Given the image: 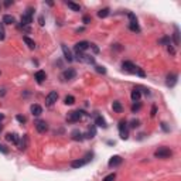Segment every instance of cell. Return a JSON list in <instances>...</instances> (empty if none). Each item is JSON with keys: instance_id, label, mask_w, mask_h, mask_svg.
<instances>
[{"instance_id": "6da1fadb", "label": "cell", "mask_w": 181, "mask_h": 181, "mask_svg": "<svg viewBox=\"0 0 181 181\" xmlns=\"http://www.w3.org/2000/svg\"><path fill=\"white\" fill-rule=\"evenodd\" d=\"M122 68L126 72H130V74H137V75H140V77H144V75H146L142 68H139V67L133 65L130 61H125V62L122 64Z\"/></svg>"}, {"instance_id": "7a4b0ae2", "label": "cell", "mask_w": 181, "mask_h": 181, "mask_svg": "<svg viewBox=\"0 0 181 181\" xmlns=\"http://www.w3.org/2000/svg\"><path fill=\"white\" fill-rule=\"evenodd\" d=\"M84 115H85L84 110H72V112H68V115H67V122H70V123L79 122V120L84 117Z\"/></svg>"}, {"instance_id": "3957f363", "label": "cell", "mask_w": 181, "mask_h": 181, "mask_svg": "<svg viewBox=\"0 0 181 181\" xmlns=\"http://www.w3.org/2000/svg\"><path fill=\"white\" fill-rule=\"evenodd\" d=\"M171 156H173V151L168 147H160L159 150L154 151V157H157V159H168Z\"/></svg>"}, {"instance_id": "277c9868", "label": "cell", "mask_w": 181, "mask_h": 181, "mask_svg": "<svg viewBox=\"0 0 181 181\" xmlns=\"http://www.w3.org/2000/svg\"><path fill=\"white\" fill-rule=\"evenodd\" d=\"M77 59L81 62H85V64H93L95 62V58L92 55H88L84 52H77Z\"/></svg>"}, {"instance_id": "5b68a950", "label": "cell", "mask_w": 181, "mask_h": 181, "mask_svg": "<svg viewBox=\"0 0 181 181\" xmlns=\"http://www.w3.org/2000/svg\"><path fill=\"white\" fill-rule=\"evenodd\" d=\"M57 99H58V93H57L55 90H51V92L45 96V106H52V105L57 102Z\"/></svg>"}, {"instance_id": "8992f818", "label": "cell", "mask_w": 181, "mask_h": 181, "mask_svg": "<svg viewBox=\"0 0 181 181\" xmlns=\"http://www.w3.org/2000/svg\"><path fill=\"white\" fill-rule=\"evenodd\" d=\"M90 159H92V154H86V156L84 157V160H75V161H72V163H71V167H74V168L82 167V166H85L86 163L89 161Z\"/></svg>"}, {"instance_id": "52a82bcc", "label": "cell", "mask_w": 181, "mask_h": 181, "mask_svg": "<svg viewBox=\"0 0 181 181\" xmlns=\"http://www.w3.org/2000/svg\"><path fill=\"white\" fill-rule=\"evenodd\" d=\"M119 133H120V137L123 140H126L129 137V130H127V126H126V122H120L119 123Z\"/></svg>"}, {"instance_id": "ba28073f", "label": "cell", "mask_w": 181, "mask_h": 181, "mask_svg": "<svg viewBox=\"0 0 181 181\" xmlns=\"http://www.w3.org/2000/svg\"><path fill=\"white\" fill-rule=\"evenodd\" d=\"M77 77V71L75 70H72V68H68V70H65L62 72V79L64 81H71L74 78Z\"/></svg>"}, {"instance_id": "9c48e42d", "label": "cell", "mask_w": 181, "mask_h": 181, "mask_svg": "<svg viewBox=\"0 0 181 181\" xmlns=\"http://www.w3.org/2000/svg\"><path fill=\"white\" fill-rule=\"evenodd\" d=\"M88 48H89V43H88V41H79V43H77L75 47H74L75 52H84V51H86Z\"/></svg>"}, {"instance_id": "30bf717a", "label": "cell", "mask_w": 181, "mask_h": 181, "mask_svg": "<svg viewBox=\"0 0 181 181\" xmlns=\"http://www.w3.org/2000/svg\"><path fill=\"white\" fill-rule=\"evenodd\" d=\"M177 79H178V75L174 74V72H171V74H168L167 75V81H166V84H167V86L173 88V86L177 84Z\"/></svg>"}, {"instance_id": "8fae6325", "label": "cell", "mask_w": 181, "mask_h": 181, "mask_svg": "<svg viewBox=\"0 0 181 181\" xmlns=\"http://www.w3.org/2000/svg\"><path fill=\"white\" fill-rule=\"evenodd\" d=\"M35 129L38 130L40 133H45L48 130V125H47L45 120H37L35 122Z\"/></svg>"}, {"instance_id": "7c38bea8", "label": "cell", "mask_w": 181, "mask_h": 181, "mask_svg": "<svg viewBox=\"0 0 181 181\" xmlns=\"http://www.w3.org/2000/svg\"><path fill=\"white\" fill-rule=\"evenodd\" d=\"M108 164H109V167H117V166L122 164V157H120V156H113L109 160Z\"/></svg>"}, {"instance_id": "4fadbf2b", "label": "cell", "mask_w": 181, "mask_h": 181, "mask_svg": "<svg viewBox=\"0 0 181 181\" xmlns=\"http://www.w3.org/2000/svg\"><path fill=\"white\" fill-rule=\"evenodd\" d=\"M34 78H35V81H37L38 84H43L44 79H47V74H45L44 71H37L35 75H34Z\"/></svg>"}, {"instance_id": "5bb4252c", "label": "cell", "mask_w": 181, "mask_h": 181, "mask_svg": "<svg viewBox=\"0 0 181 181\" xmlns=\"http://www.w3.org/2000/svg\"><path fill=\"white\" fill-rule=\"evenodd\" d=\"M6 140L7 142H12L13 144H19V136H17V133H7Z\"/></svg>"}, {"instance_id": "9a60e30c", "label": "cell", "mask_w": 181, "mask_h": 181, "mask_svg": "<svg viewBox=\"0 0 181 181\" xmlns=\"http://www.w3.org/2000/svg\"><path fill=\"white\" fill-rule=\"evenodd\" d=\"M95 125H96L98 127H102V129H106V127H108L106 120H105L102 116H96V119H95Z\"/></svg>"}, {"instance_id": "2e32d148", "label": "cell", "mask_w": 181, "mask_h": 181, "mask_svg": "<svg viewBox=\"0 0 181 181\" xmlns=\"http://www.w3.org/2000/svg\"><path fill=\"white\" fill-rule=\"evenodd\" d=\"M30 110H31V113L34 116H40V115L43 113V108H41L40 105H31Z\"/></svg>"}, {"instance_id": "e0dca14e", "label": "cell", "mask_w": 181, "mask_h": 181, "mask_svg": "<svg viewBox=\"0 0 181 181\" xmlns=\"http://www.w3.org/2000/svg\"><path fill=\"white\" fill-rule=\"evenodd\" d=\"M61 47H62V52H64L65 58H67L68 61H70V62H71L74 58H72V54H71V51H70V48H68V47H67L65 44H61Z\"/></svg>"}, {"instance_id": "ac0fdd59", "label": "cell", "mask_w": 181, "mask_h": 181, "mask_svg": "<svg viewBox=\"0 0 181 181\" xmlns=\"http://www.w3.org/2000/svg\"><path fill=\"white\" fill-rule=\"evenodd\" d=\"M27 143H28V137L27 135H23V139H21V142H19V149L20 150H26L27 149Z\"/></svg>"}, {"instance_id": "d6986e66", "label": "cell", "mask_w": 181, "mask_h": 181, "mask_svg": "<svg viewBox=\"0 0 181 181\" xmlns=\"http://www.w3.org/2000/svg\"><path fill=\"white\" fill-rule=\"evenodd\" d=\"M140 96H142V93H140L139 88H135V89L132 90V101H133V102H139Z\"/></svg>"}, {"instance_id": "ffe728a7", "label": "cell", "mask_w": 181, "mask_h": 181, "mask_svg": "<svg viewBox=\"0 0 181 181\" xmlns=\"http://www.w3.org/2000/svg\"><path fill=\"white\" fill-rule=\"evenodd\" d=\"M16 23V19L10 14H4L3 16V24H14Z\"/></svg>"}, {"instance_id": "44dd1931", "label": "cell", "mask_w": 181, "mask_h": 181, "mask_svg": "<svg viewBox=\"0 0 181 181\" xmlns=\"http://www.w3.org/2000/svg\"><path fill=\"white\" fill-rule=\"evenodd\" d=\"M33 21V16H28V14H23L21 16V24L23 26H28Z\"/></svg>"}, {"instance_id": "7402d4cb", "label": "cell", "mask_w": 181, "mask_h": 181, "mask_svg": "<svg viewBox=\"0 0 181 181\" xmlns=\"http://www.w3.org/2000/svg\"><path fill=\"white\" fill-rule=\"evenodd\" d=\"M71 136H72V139L74 140H84V135L79 132V130H72V133H71Z\"/></svg>"}, {"instance_id": "603a6c76", "label": "cell", "mask_w": 181, "mask_h": 181, "mask_svg": "<svg viewBox=\"0 0 181 181\" xmlns=\"http://www.w3.org/2000/svg\"><path fill=\"white\" fill-rule=\"evenodd\" d=\"M173 41H174L175 45H180V30L178 27L174 28V34H173Z\"/></svg>"}, {"instance_id": "cb8c5ba5", "label": "cell", "mask_w": 181, "mask_h": 181, "mask_svg": "<svg viewBox=\"0 0 181 181\" xmlns=\"http://www.w3.org/2000/svg\"><path fill=\"white\" fill-rule=\"evenodd\" d=\"M109 9H108V7H105V9H101V10H99V12H98V17H99V19H105V17H108V16H109Z\"/></svg>"}, {"instance_id": "d4e9b609", "label": "cell", "mask_w": 181, "mask_h": 181, "mask_svg": "<svg viewBox=\"0 0 181 181\" xmlns=\"http://www.w3.org/2000/svg\"><path fill=\"white\" fill-rule=\"evenodd\" d=\"M23 40H24V43L27 44V47H28L30 50H34V48H35V43H34L31 38H28V37H23Z\"/></svg>"}, {"instance_id": "484cf974", "label": "cell", "mask_w": 181, "mask_h": 181, "mask_svg": "<svg viewBox=\"0 0 181 181\" xmlns=\"http://www.w3.org/2000/svg\"><path fill=\"white\" fill-rule=\"evenodd\" d=\"M95 135H96V129H95V126H92V127L86 132L85 137H86V139H92V137H95Z\"/></svg>"}, {"instance_id": "4316f807", "label": "cell", "mask_w": 181, "mask_h": 181, "mask_svg": "<svg viewBox=\"0 0 181 181\" xmlns=\"http://www.w3.org/2000/svg\"><path fill=\"white\" fill-rule=\"evenodd\" d=\"M112 108H113V110H115L116 113H120V112L123 110V108H122V105H120V102H117V101H115V102H113Z\"/></svg>"}, {"instance_id": "83f0119b", "label": "cell", "mask_w": 181, "mask_h": 181, "mask_svg": "<svg viewBox=\"0 0 181 181\" xmlns=\"http://www.w3.org/2000/svg\"><path fill=\"white\" fill-rule=\"evenodd\" d=\"M67 6L70 7L71 10H74V12H81L79 4H75V3H72V1H67Z\"/></svg>"}, {"instance_id": "f1b7e54d", "label": "cell", "mask_w": 181, "mask_h": 181, "mask_svg": "<svg viewBox=\"0 0 181 181\" xmlns=\"http://www.w3.org/2000/svg\"><path fill=\"white\" fill-rule=\"evenodd\" d=\"M64 104L65 105H74V104H75V98L72 96V95H68V96H65Z\"/></svg>"}, {"instance_id": "f546056e", "label": "cell", "mask_w": 181, "mask_h": 181, "mask_svg": "<svg viewBox=\"0 0 181 181\" xmlns=\"http://www.w3.org/2000/svg\"><path fill=\"white\" fill-rule=\"evenodd\" d=\"M4 38H6V31H4V24L1 21L0 23V41H3Z\"/></svg>"}, {"instance_id": "4dcf8cb0", "label": "cell", "mask_w": 181, "mask_h": 181, "mask_svg": "<svg viewBox=\"0 0 181 181\" xmlns=\"http://www.w3.org/2000/svg\"><path fill=\"white\" fill-rule=\"evenodd\" d=\"M170 37H163L161 40H159V44H164V45H170Z\"/></svg>"}, {"instance_id": "1f68e13d", "label": "cell", "mask_w": 181, "mask_h": 181, "mask_svg": "<svg viewBox=\"0 0 181 181\" xmlns=\"http://www.w3.org/2000/svg\"><path fill=\"white\" fill-rule=\"evenodd\" d=\"M115 178H116V174H115V173H112V174L106 175L102 181H115Z\"/></svg>"}, {"instance_id": "d6a6232c", "label": "cell", "mask_w": 181, "mask_h": 181, "mask_svg": "<svg viewBox=\"0 0 181 181\" xmlns=\"http://www.w3.org/2000/svg\"><path fill=\"white\" fill-rule=\"evenodd\" d=\"M129 16V20H130V24H136L137 23V19H136V16L133 13H129L127 14Z\"/></svg>"}, {"instance_id": "836d02e7", "label": "cell", "mask_w": 181, "mask_h": 181, "mask_svg": "<svg viewBox=\"0 0 181 181\" xmlns=\"http://www.w3.org/2000/svg\"><path fill=\"white\" fill-rule=\"evenodd\" d=\"M129 27H130V30H132V31H136V33L140 31V27H139L137 23H136V24H129Z\"/></svg>"}, {"instance_id": "e575fe53", "label": "cell", "mask_w": 181, "mask_h": 181, "mask_svg": "<svg viewBox=\"0 0 181 181\" xmlns=\"http://www.w3.org/2000/svg\"><path fill=\"white\" fill-rule=\"evenodd\" d=\"M139 125H140V122H139L137 119H135V120H132V122H130V127H133V129H136V127H137Z\"/></svg>"}, {"instance_id": "d590c367", "label": "cell", "mask_w": 181, "mask_h": 181, "mask_svg": "<svg viewBox=\"0 0 181 181\" xmlns=\"http://www.w3.org/2000/svg\"><path fill=\"white\" fill-rule=\"evenodd\" d=\"M95 68H96V72H99V74H106V70H105L104 67H99V65H98Z\"/></svg>"}, {"instance_id": "8d00e7d4", "label": "cell", "mask_w": 181, "mask_h": 181, "mask_svg": "<svg viewBox=\"0 0 181 181\" xmlns=\"http://www.w3.org/2000/svg\"><path fill=\"white\" fill-rule=\"evenodd\" d=\"M0 151H1V153H4V154H7V153H9V149H7L4 144H0Z\"/></svg>"}, {"instance_id": "74e56055", "label": "cell", "mask_w": 181, "mask_h": 181, "mask_svg": "<svg viewBox=\"0 0 181 181\" xmlns=\"http://www.w3.org/2000/svg\"><path fill=\"white\" fill-rule=\"evenodd\" d=\"M140 108H142V105L140 104H135L133 106H132V112H136V110H139Z\"/></svg>"}, {"instance_id": "f35d334b", "label": "cell", "mask_w": 181, "mask_h": 181, "mask_svg": "<svg viewBox=\"0 0 181 181\" xmlns=\"http://www.w3.org/2000/svg\"><path fill=\"white\" fill-rule=\"evenodd\" d=\"M17 120H19L20 123H26V117L21 116V115H19V116H17Z\"/></svg>"}, {"instance_id": "ab89813d", "label": "cell", "mask_w": 181, "mask_h": 181, "mask_svg": "<svg viewBox=\"0 0 181 181\" xmlns=\"http://www.w3.org/2000/svg\"><path fill=\"white\" fill-rule=\"evenodd\" d=\"M82 20H84V23H85V24H88V23H90V20H92V19H90L89 16H85V17H84Z\"/></svg>"}, {"instance_id": "60d3db41", "label": "cell", "mask_w": 181, "mask_h": 181, "mask_svg": "<svg viewBox=\"0 0 181 181\" xmlns=\"http://www.w3.org/2000/svg\"><path fill=\"white\" fill-rule=\"evenodd\" d=\"M38 24L40 26H44L45 23H44V17H43V16H40L38 17Z\"/></svg>"}, {"instance_id": "b9f144b4", "label": "cell", "mask_w": 181, "mask_h": 181, "mask_svg": "<svg viewBox=\"0 0 181 181\" xmlns=\"http://www.w3.org/2000/svg\"><path fill=\"white\" fill-rule=\"evenodd\" d=\"M89 47H90V48H92V50H93L95 52H99V48H98V47H96L95 44H89Z\"/></svg>"}, {"instance_id": "7bdbcfd3", "label": "cell", "mask_w": 181, "mask_h": 181, "mask_svg": "<svg viewBox=\"0 0 181 181\" xmlns=\"http://www.w3.org/2000/svg\"><path fill=\"white\" fill-rule=\"evenodd\" d=\"M10 4H13V1H10V0H6V1H4V6L6 7H9Z\"/></svg>"}, {"instance_id": "ee69618b", "label": "cell", "mask_w": 181, "mask_h": 181, "mask_svg": "<svg viewBox=\"0 0 181 181\" xmlns=\"http://www.w3.org/2000/svg\"><path fill=\"white\" fill-rule=\"evenodd\" d=\"M161 127H163V129H164V130H166V132H167V130H168V127H167V123H161Z\"/></svg>"}, {"instance_id": "f6af8a7d", "label": "cell", "mask_w": 181, "mask_h": 181, "mask_svg": "<svg viewBox=\"0 0 181 181\" xmlns=\"http://www.w3.org/2000/svg\"><path fill=\"white\" fill-rule=\"evenodd\" d=\"M156 110H157L156 109V106H153V108H151V116H154L156 115Z\"/></svg>"}, {"instance_id": "bcb514c9", "label": "cell", "mask_w": 181, "mask_h": 181, "mask_svg": "<svg viewBox=\"0 0 181 181\" xmlns=\"http://www.w3.org/2000/svg\"><path fill=\"white\" fill-rule=\"evenodd\" d=\"M3 119H4V115H3V113H0V123H1V120H3Z\"/></svg>"}]
</instances>
